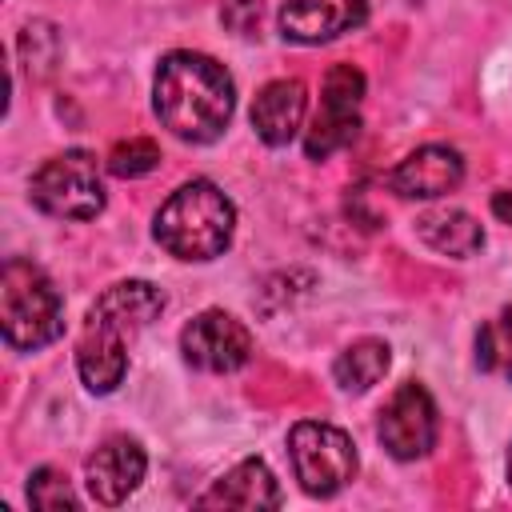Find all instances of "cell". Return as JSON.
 I'll return each instance as SVG.
<instances>
[{
    "label": "cell",
    "instance_id": "obj_1",
    "mask_svg": "<svg viewBox=\"0 0 512 512\" xmlns=\"http://www.w3.org/2000/svg\"><path fill=\"white\" fill-rule=\"evenodd\" d=\"M152 108L160 124L184 140V144H212L224 136L232 108H236V84L204 52L176 48L160 60L152 80Z\"/></svg>",
    "mask_w": 512,
    "mask_h": 512
},
{
    "label": "cell",
    "instance_id": "obj_2",
    "mask_svg": "<svg viewBox=\"0 0 512 512\" xmlns=\"http://www.w3.org/2000/svg\"><path fill=\"white\" fill-rule=\"evenodd\" d=\"M160 312H164V292L148 280H120L88 308L76 344V372L88 392L108 396L120 388L128 372V344Z\"/></svg>",
    "mask_w": 512,
    "mask_h": 512
},
{
    "label": "cell",
    "instance_id": "obj_3",
    "mask_svg": "<svg viewBox=\"0 0 512 512\" xmlns=\"http://www.w3.org/2000/svg\"><path fill=\"white\" fill-rule=\"evenodd\" d=\"M236 204L212 180L180 184L156 212L152 236L176 260H216L232 244Z\"/></svg>",
    "mask_w": 512,
    "mask_h": 512
},
{
    "label": "cell",
    "instance_id": "obj_4",
    "mask_svg": "<svg viewBox=\"0 0 512 512\" xmlns=\"http://www.w3.org/2000/svg\"><path fill=\"white\" fill-rule=\"evenodd\" d=\"M0 332L16 352H36L64 332L60 292L32 260L12 256L0 268Z\"/></svg>",
    "mask_w": 512,
    "mask_h": 512
},
{
    "label": "cell",
    "instance_id": "obj_5",
    "mask_svg": "<svg viewBox=\"0 0 512 512\" xmlns=\"http://www.w3.org/2000/svg\"><path fill=\"white\" fill-rule=\"evenodd\" d=\"M32 204L56 220H92L104 208L100 164L84 148H68L44 160L32 176Z\"/></svg>",
    "mask_w": 512,
    "mask_h": 512
},
{
    "label": "cell",
    "instance_id": "obj_6",
    "mask_svg": "<svg viewBox=\"0 0 512 512\" xmlns=\"http://www.w3.org/2000/svg\"><path fill=\"white\" fill-rule=\"evenodd\" d=\"M288 456L308 496H336L356 476V444L344 428L324 420H300L288 432Z\"/></svg>",
    "mask_w": 512,
    "mask_h": 512
},
{
    "label": "cell",
    "instance_id": "obj_7",
    "mask_svg": "<svg viewBox=\"0 0 512 512\" xmlns=\"http://www.w3.org/2000/svg\"><path fill=\"white\" fill-rule=\"evenodd\" d=\"M360 100H364V72L352 64H332L324 76L320 112L304 136L308 160H328L332 152L348 148L360 132Z\"/></svg>",
    "mask_w": 512,
    "mask_h": 512
},
{
    "label": "cell",
    "instance_id": "obj_8",
    "mask_svg": "<svg viewBox=\"0 0 512 512\" xmlns=\"http://www.w3.org/2000/svg\"><path fill=\"white\" fill-rule=\"evenodd\" d=\"M180 352L200 372H236L252 360V332L224 308H208L192 316L180 332Z\"/></svg>",
    "mask_w": 512,
    "mask_h": 512
},
{
    "label": "cell",
    "instance_id": "obj_9",
    "mask_svg": "<svg viewBox=\"0 0 512 512\" xmlns=\"http://www.w3.org/2000/svg\"><path fill=\"white\" fill-rule=\"evenodd\" d=\"M376 436L388 448V456H396V460H420V456H428L432 444H436V404H432L428 388L416 384V380L400 384L388 396V404L380 408Z\"/></svg>",
    "mask_w": 512,
    "mask_h": 512
},
{
    "label": "cell",
    "instance_id": "obj_10",
    "mask_svg": "<svg viewBox=\"0 0 512 512\" xmlns=\"http://www.w3.org/2000/svg\"><path fill=\"white\" fill-rule=\"evenodd\" d=\"M144 468H148L144 448H140L132 436H112V440H104V444L88 456V464H84L88 496H92L96 504L116 508V504H124V500L140 488Z\"/></svg>",
    "mask_w": 512,
    "mask_h": 512
},
{
    "label": "cell",
    "instance_id": "obj_11",
    "mask_svg": "<svg viewBox=\"0 0 512 512\" xmlns=\"http://www.w3.org/2000/svg\"><path fill=\"white\" fill-rule=\"evenodd\" d=\"M388 188L396 196H408V200H436V196H448L460 188L464 180V160L456 148L448 144H424L416 152H408L388 176Z\"/></svg>",
    "mask_w": 512,
    "mask_h": 512
},
{
    "label": "cell",
    "instance_id": "obj_12",
    "mask_svg": "<svg viewBox=\"0 0 512 512\" xmlns=\"http://www.w3.org/2000/svg\"><path fill=\"white\" fill-rule=\"evenodd\" d=\"M368 20V0H284L280 32L296 44H328Z\"/></svg>",
    "mask_w": 512,
    "mask_h": 512
},
{
    "label": "cell",
    "instance_id": "obj_13",
    "mask_svg": "<svg viewBox=\"0 0 512 512\" xmlns=\"http://www.w3.org/2000/svg\"><path fill=\"white\" fill-rule=\"evenodd\" d=\"M304 108H308V92L300 80H272L260 88L252 104V128L268 148H284L296 140Z\"/></svg>",
    "mask_w": 512,
    "mask_h": 512
},
{
    "label": "cell",
    "instance_id": "obj_14",
    "mask_svg": "<svg viewBox=\"0 0 512 512\" xmlns=\"http://www.w3.org/2000/svg\"><path fill=\"white\" fill-rule=\"evenodd\" d=\"M280 488H276V476L268 472L264 460H240L232 472H224L204 496H196L200 508H244V512H256V508H280Z\"/></svg>",
    "mask_w": 512,
    "mask_h": 512
},
{
    "label": "cell",
    "instance_id": "obj_15",
    "mask_svg": "<svg viewBox=\"0 0 512 512\" xmlns=\"http://www.w3.org/2000/svg\"><path fill=\"white\" fill-rule=\"evenodd\" d=\"M416 232H420V240H424L432 252L456 256V260H464V256H472V252L484 248V228H480L476 216H468L464 208H436V212H424V216L416 220Z\"/></svg>",
    "mask_w": 512,
    "mask_h": 512
},
{
    "label": "cell",
    "instance_id": "obj_16",
    "mask_svg": "<svg viewBox=\"0 0 512 512\" xmlns=\"http://www.w3.org/2000/svg\"><path fill=\"white\" fill-rule=\"evenodd\" d=\"M388 364H392V348L384 340H376V336H364V340L348 344L336 356L332 380H336L340 392H368L388 372Z\"/></svg>",
    "mask_w": 512,
    "mask_h": 512
},
{
    "label": "cell",
    "instance_id": "obj_17",
    "mask_svg": "<svg viewBox=\"0 0 512 512\" xmlns=\"http://www.w3.org/2000/svg\"><path fill=\"white\" fill-rule=\"evenodd\" d=\"M476 368L488 372V376L512 380V304L480 324V332H476Z\"/></svg>",
    "mask_w": 512,
    "mask_h": 512
},
{
    "label": "cell",
    "instance_id": "obj_18",
    "mask_svg": "<svg viewBox=\"0 0 512 512\" xmlns=\"http://www.w3.org/2000/svg\"><path fill=\"white\" fill-rule=\"evenodd\" d=\"M156 164H160V148H156V140H144V136L120 140V144L108 152V160H104V168H108L112 176H120V180L148 176Z\"/></svg>",
    "mask_w": 512,
    "mask_h": 512
},
{
    "label": "cell",
    "instance_id": "obj_19",
    "mask_svg": "<svg viewBox=\"0 0 512 512\" xmlns=\"http://www.w3.org/2000/svg\"><path fill=\"white\" fill-rule=\"evenodd\" d=\"M28 500H32V508H44V512L80 508V496L72 492L68 476L56 472V468H36V472H32V480H28Z\"/></svg>",
    "mask_w": 512,
    "mask_h": 512
},
{
    "label": "cell",
    "instance_id": "obj_20",
    "mask_svg": "<svg viewBox=\"0 0 512 512\" xmlns=\"http://www.w3.org/2000/svg\"><path fill=\"white\" fill-rule=\"evenodd\" d=\"M220 20L236 36H256V28H260V0H224Z\"/></svg>",
    "mask_w": 512,
    "mask_h": 512
},
{
    "label": "cell",
    "instance_id": "obj_21",
    "mask_svg": "<svg viewBox=\"0 0 512 512\" xmlns=\"http://www.w3.org/2000/svg\"><path fill=\"white\" fill-rule=\"evenodd\" d=\"M492 216L500 224H512V192H492Z\"/></svg>",
    "mask_w": 512,
    "mask_h": 512
},
{
    "label": "cell",
    "instance_id": "obj_22",
    "mask_svg": "<svg viewBox=\"0 0 512 512\" xmlns=\"http://www.w3.org/2000/svg\"><path fill=\"white\" fill-rule=\"evenodd\" d=\"M508 484H512V448H508Z\"/></svg>",
    "mask_w": 512,
    "mask_h": 512
}]
</instances>
